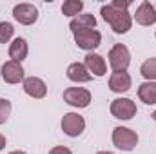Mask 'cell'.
<instances>
[{"label":"cell","mask_w":156,"mask_h":154,"mask_svg":"<svg viewBox=\"0 0 156 154\" xmlns=\"http://www.w3.org/2000/svg\"><path fill=\"white\" fill-rule=\"evenodd\" d=\"M129 5H131V2L113 0L100 7L102 18L109 24V27L116 35H125L133 27V15L129 13Z\"/></svg>","instance_id":"obj_1"},{"label":"cell","mask_w":156,"mask_h":154,"mask_svg":"<svg viewBox=\"0 0 156 154\" xmlns=\"http://www.w3.org/2000/svg\"><path fill=\"white\" fill-rule=\"evenodd\" d=\"M111 140H113V145L116 147L118 151H123V152H131L138 145V134H136V131H133L129 127H122V125H118V127L113 129Z\"/></svg>","instance_id":"obj_2"},{"label":"cell","mask_w":156,"mask_h":154,"mask_svg":"<svg viewBox=\"0 0 156 154\" xmlns=\"http://www.w3.org/2000/svg\"><path fill=\"white\" fill-rule=\"evenodd\" d=\"M109 65L113 69V73H127L129 65H131V51L127 45L123 44H115L109 49Z\"/></svg>","instance_id":"obj_3"},{"label":"cell","mask_w":156,"mask_h":154,"mask_svg":"<svg viewBox=\"0 0 156 154\" xmlns=\"http://www.w3.org/2000/svg\"><path fill=\"white\" fill-rule=\"evenodd\" d=\"M64 102L75 109H85L93 102V94L85 87H67L64 91Z\"/></svg>","instance_id":"obj_4"},{"label":"cell","mask_w":156,"mask_h":154,"mask_svg":"<svg viewBox=\"0 0 156 154\" xmlns=\"http://www.w3.org/2000/svg\"><path fill=\"white\" fill-rule=\"evenodd\" d=\"M111 114L115 116L116 120L122 121H127V120H133L136 113H138V107L136 103L131 100V98H125V96H118L111 102V107H109Z\"/></svg>","instance_id":"obj_5"},{"label":"cell","mask_w":156,"mask_h":154,"mask_svg":"<svg viewBox=\"0 0 156 154\" xmlns=\"http://www.w3.org/2000/svg\"><path fill=\"white\" fill-rule=\"evenodd\" d=\"M75 44L85 53H94V49L100 47L102 44V33L98 29H82L75 35Z\"/></svg>","instance_id":"obj_6"},{"label":"cell","mask_w":156,"mask_h":154,"mask_svg":"<svg viewBox=\"0 0 156 154\" xmlns=\"http://www.w3.org/2000/svg\"><path fill=\"white\" fill-rule=\"evenodd\" d=\"M62 132L69 138H78L85 131V118L78 113H66L60 121Z\"/></svg>","instance_id":"obj_7"},{"label":"cell","mask_w":156,"mask_h":154,"mask_svg":"<svg viewBox=\"0 0 156 154\" xmlns=\"http://www.w3.org/2000/svg\"><path fill=\"white\" fill-rule=\"evenodd\" d=\"M13 18L22 26H33L38 20V7L27 2L13 5Z\"/></svg>","instance_id":"obj_8"},{"label":"cell","mask_w":156,"mask_h":154,"mask_svg":"<svg viewBox=\"0 0 156 154\" xmlns=\"http://www.w3.org/2000/svg\"><path fill=\"white\" fill-rule=\"evenodd\" d=\"M0 73L5 83H11V85H16V83H22L26 80V71H24V65L18 64V62H13V60H7L2 64L0 67Z\"/></svg>","instance_id":"obj_9"},{"label":"cell","mask_w":156,"mask_h":154,"mask_svg":"<svg viewBox=\"0 0 156 154\" xmlns=\"http://www.w3.org/2000/svg\"><path fill=\"white\" fill-rule=\"evenodd\" d=\"M22 89L27 96L35 100H42L47 96V83L38 76H26V80L22 82Z\"/></svg>","instance_id":"obj_10"},{"label":"cell","mask_w":156,"mask_h":154,"mask_svg":"<svg viewBox=\"0 0 156 154\" xmlns=\"http://www.w3.org/2000/svg\"><path fill=\"white\" fill-rule=\"evenodd\" d=\"M133 20H136V24L144 26V27H151L156 24V7L151 2H142L136 7V13L133 15Z\"/></svg>","instance_id":"obj_11"},{"label":"cell","mask_w":156,"mask_h":154,"mask_svg":"<svg viewBox=\"0 0 156 154\" xmlns=\"http://www.w3.org/2000/svg\"><path fill=\"white\" fill-rule=\"evenodd\" d=\"M83 65L87 67V71L93 75V76H105L107 75V62L102 54L98 53H87L83 56Z\"/></svg>","instance_id":"obj_12"},{"label":"cell","mask_w":156,"mask_h":154,"mask_svg":"<svg viewBox=\"0 0 156 154\" xmlns=\"http://www.w3.org/2000/svg\"><path fill=\"white\" fill-rule=\"evenodd\" d=\"M7 54H9V60L22 64V62L27 58V54H29L27 40L22 38V37L13 38V40H11V44H9V47H7Z\"/></svg>","instance_id":"obj_13"},{"label":"cell","mask_w":156,"mask_h":154,"mask_svg":"<svg viewBox=\"0 0 156 154\" xmlns=\"http://www.w3.org/2000/svg\"><path fill=\"white\" fill-rule=\"evenodd\" d=\"M66 76L69 78L71 82H75V83H87V82H91L93 80V75L87 71V67L83 65V62H73V64H69L67 65V69H66Z\"/></svg>","instance_id":"obj_14"},{"label":"cell","mask_w":156,"mask_h":154,"mask_svg":"<svg viewBox=\"0 0 156 154\" xmlns=\"http://www.w3.org/2000/svg\"><path fill=\"white\" fill-rule=\"evenodd\" d=\"M133 87V78L129 73H111L109 76V89L116 94H123Z\"/></svg>","instance_id":"obj_15"},{"label":"cell","mask_w":156,"mask_h":154,"mask_svg":"<svg viewBox=\"0 0 156 154\" xmlns=\"http://www.w3.org/2000/svg\"><path fill=\"white\" fill-rule=\"evenodd\" d=\"M69 29L73 31V35L76 31H82V29H96V16L91 13H82L75 18H71Z\"/></svg>","instance_id":"obj_16"},{"label":"cell","mask_w":156,"mask_h":154,"mask_svg":"<svg viewBox=\"0 0 156 154\" xmlns=\"http://www.w3.org/2000/svg\"><path fill=\"white\" fill-rule=\"evenodd\" d=\"M138 98L145 105H156V82H144V83H140Z\"/></svg>","instance_id":"obj_17"},{"label":"cell","mask_w":156,"mask_h":154,"mask_svg":"<svg viewBox=\"0 0 156 154\" xmlns=\"http://www.w3.org/2000/svg\"><path fill=\"white\" fill-rule=\"evenodd\" d=\"M82 11H83V2L82 0H66L62 4V15L64 16L75 18L78 15H82Z\"/></svg>","instance_id":"obj_18"},{"label":"cell","mask_w":156,"mask_h":154,"mask_svg":"<svg viewBox=\"0 0 156 154\" xmlns=\"http://www.w3.org/2000/svg\"><path fill=\"white\" fill-rule=\"evenodd\" d=\"M140 75L145 78V82H156V56L147 58L140 65Z\"/></svg>","instance_id":"obj_19"},{"label":"cell","mask_w":156,"mask_h":154,"mask_svg":"<svg viewBox=\"0 0 156 154\" xmlns=\"http://www.w3.org/2000/svg\"><path fill=\"white\" fill-rule=\"evenodd\" d=\"M15 27L11 22H0V44H11Z\"/></svg>","instance_id":"obj_20"},{"label":"cell","mask_w":156,"mask_h":154,"mask_svg":"<svg viewBox=\"0 0 156 154\" xmlns=\"http://www.w3.org/2000/svg\"><path fill=\"white\" fill-rule=\"evenodd\" d=\"M11 111H13V105L7 98H0V125H4L9 116H11Z\"/></svg>","instance_id":"obj_21"},{"label":"cell","mask_w":156,"mask_h":154,"mask_svg":"<svg viewBox=\"0 0 156 154\" xmlns=\"http://www.w3.org/2000/svg\"><path fill=\"white\" fill-rule=\"evenodd\" d=\"M49 154H73V151L69 149V147H66V145H56V147H53Z\"/></svg>","instance_id":"obj_22"},{"label":"cell","mask_w":156,"mask_h":154,"mask_svg":"<svg viewBox=\"0 0 156 154\" xmlns=\"http://www.w3.org/2000/svg\"><path fill=\"white\" fill-rule=\"evenodd\" d=\"M5 143H7V140H5V136H4V134L0 132V151H2L4 147H5Z\"/></svg>","instance_id":"obj_23"},{"label":"cell","mask_w":156,"mask_h":154,"mask_svg":"<svg viewBox=\"0 0 156 154\" xmlns=\"http://www.w3.org/2000/svg\"><path fill=\"white\" fill-rule=\"evenodd\" d=\"M7 154H27V152H24V151H11V152H7Z\"/></svg>","instance_id":"obj_24"},{"label":"cell","mask_w":156,"mask_h":154,"mask_svg":"<svg viewBox=\"0 0 156 154\" xmlns=\"http://www.w3.org/2000/svg\"><path fill=\"white\" fill-rule=\"evenodd\" d=\"M96 154H115V152H111V151H98Z\"/></svg>","instance_id":"obj_25"},{"label":"cell","mask_w":156,"mask_h":154,"mask_svg":"<svg viewBox=\"0 0 156 154\" xmlns=\"http://www.w3.org/2000/svg\"><path fill=\"white\" fill-rule=\"evenodd\" d=\"M151 118H153V120H154V121H156V109H154V111H153V113H151Z\"/></svg>","instance_id":"obj_26"},{"label":"cell","mask_w":156,"mask_h":154,"mask_svg":"<svg viewBox=\"0 0 156 154\" xmlns=\"http://www.w3.org/2000/svg\"><path fill=\"white\" fill-rule=\"evenodd\" d=\"M154 38H156V33H154Z\"/></svg>","instance_id":"obj_27"},{"label":"cell","mask_w":156,"mask_h":154,"mask_svg":"<svg viewBox=\"0 0 156 154\" xmlns=\"http://www.w3.org/2000/svg\"><path fill=\"white\" fill-rule=\"evenodd\" d=\"M154 7H156V4H154Z\"/></svg>","instance_id":"obj_28"}]
</instances>
